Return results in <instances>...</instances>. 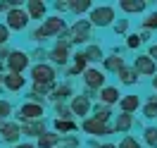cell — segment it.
<instances>
[{
    "label": "cell",
    "instance_id": "42",
    "mask_svg": "<svg viewBox=\"0 0 157 148\" xmlns=\"http://www.w3.org/2000/svg\"><path fill=\"white\" fill-rule=\"evenodd\" d=\"M10 53H12L10 46H0V62H2V65H5V60L10 58Z\"/></svg>",
    "mask_w": 157,
    "mask_h": 148
},
{
    "label": "cell",
    "instance_id": "7",
    "mask_svg": "<svg viewBox=\"0 0 157 148\" xmlns=\"http://www.w3.org/2000/svg\"><path fill=\"white\" fill-rule=\"evenodd\" d=\"M2 24L10 29V34H14V31H17V34H21V31L29 29L31 19H29V14L24 12V7H14V10H10L7 14H5Z\"/></svg>",
    "mask_w": 157,
    "mask_h": 148
},
{
    "label": "cell",
    "instance_id": "44",
    "mask_svg": "<svg viewBox=\"0 0 157 148\" xmlns=\"http://www.w3.org/2000/svg\"><path fill=\"white\" fill-rule=\"evenodd\" d=\"M12 148H36V143L33 141H19V143H14Z\"/></svg>",
    "mask_w": 157,
    "mask_h": 148
},
{
    "label": "cell",
    "instance_id": "3",
    "mask_svg": "<svg viewBox=\"0 0 157 148\" xmlns=\"http://www.w3.org/2000/svg\"><path fill=\"white\" fill-rule=\"evenodd\" d=\"M67 38L71 46H88L93 38V26L88 24V19H76L67 26Z\"/></svg>",
    "mask_w": 157,
    "mask_h": 148
},
{
    "label": "cell",
    "instance_id": "1",
    "mask_svg": "<svg viewBox=\"0 0 157 148\" xmlns=\"http://www.w3.org/2000/svg\"><path fill=\"white\" fill-rule=\"evenodd\" d=\"M69 60H71V43H69L67 34H64V36L57 38L52 43V48L48 50V62L57 69V67H67Z\"/></svg>",
    "mask_w": 157,
    "mask_h": 148
},
{
    "label": "cell",
    "instance_id": "14",
    "mask_svg": "<svg viewBox=\"0 0 157 148\" xmlns=\"http://www.w3.org/2000/svg\"><path fill=\"white\" fill-rule=\"evenodd\" d=\"M74 98V86H71V81H62V84H55V89L50 91L48 100L55 105V103H69V100Z\"/></svg>",
    "mask_w": 157,
    "mask_h": 148
},
{
    "label": "cell",
    "instance_id": "19",
    "mask_svg": "<svg viewBox=\"0 0 157 148\" xmlns=\"http://www.w3.org/2000/svg\"><path fill=\"white\" fill-rule=\"evenodd\" d=\"M81 53H83V58L88 62V67H95V62H102V60H105V53H102V48H100L98 43H88Z\"/></svg>",
    "mask_w": 157,
    "mask_h": 148
},
{
    "label": "cell",
    "instance_id": "37",
    "mask_svg": "<svg viewBox=\"0 0 157 148\" xmlns=\"http://www.w3.org/2000/svg\"><path fill=\"white\" fill-rule=\"evenodd\" d=\"M143 29L150 31V29H157V12H150L145 19H143Z\"/></svg>",
    "mask_w": 157,
    "mask_h": 148
},
{
    "label": "cell",
    "instance_id": "18",
    "mask_svg": "<svg viewBox=\"0 0 157 148\" xmlns=\"http://www.w3.org/2000/svg\"><path fill=\"white\" fill-rule=\"evenodd\" d=\"M119 98H121V91L117 89V86H102V89L98 91V103L100 105H107V108H112V105H117Z\"/></svg>",
    "mask_w": 157,
    "mask_h": 148
},
{
    "label": "cell",
    "instance_id": "26",
    "mask_svg": "<svg viewBox=\"0 0 157 148\" xmlns=\"http://www.w3.org/2000/svg\"><path fill=\"white\" fill-rule=\"evenodd\" d=\"M90 10H93V2L90 0H69V12L78 14V19H81L83 12H90Z\"/></svg>",
    "mask_w": 157,
    "mask_h": 148
},
{
    "label": "cell",
    "instance_id": "29",
    "mask_svg": "<svg viewBox=\"0 0 157 148\" xmlns=\"http://www.w3.org/2000/svg\"><path fill=\"white\" fill-rule=\"evenodd\" d=\"M81 146V138L76 134H67V136H59L57 148H78Z\"/></svg>",
    "mask_w": 157,
    "mask_h": 148
},
{
    "label": "cell",
    "instance_id": "39",
    "mask_svg": "<svg viewBox=\"0 0 157 148\" xmlns=\"http://www.w3.org/2000/svg\"><path fill=\"white\" fill-rule=\"evenodd\" d=\"M10 38H12V34H10V29L0 22V46H7L10 43Z\"/></svg>",
    "mask_w": 157,
    "mask_h": 148
},
{
    "label": "cell",
    "instance_id": "28",
    "mask_svg": "<svg viewBox=\"0 0 157 148\" xmlns=\"http://www.w3.org/2000/svg\"><path fill=\"white\" fill-rule=\"evenodd\" d=\"M117 77H119V81H121L124 86H133V84L138 81V74L133 72V67H121L117 72Z\"/></svg>",
    "mask_w": 157,
    "mask_h": 148
},
{
    "label": "cell",
    "instance_id": "45",
    "mask_svg": "<svg viewBox=\"0 0 157 148\" xmlns=\"http://www.w3.org/2000/svg\"><path fill=\"white\" fill-rule=\"evenodd\" d=\"M100 148H117V143H100Z\"/></svg>",
    "mask_w": 157,
    "mask_h": 148
},
{
    "label": "cell",
    "instance_id": "12",
    "mask_svg": "<svg viewBox=\"0 0 157 148\" xmlns=\"http://www.w3.org/2000/svg\"><path fill=\"white\" fill-rule=\"evenodd\" d=\"M69 110H71V115L78 119H86L90 117V110H93V105H90V100L83 96V93H74V98L67 103Z\"/></svg>",
    "mask_w": 157,
    "mask_h": 148
},
{
    "label": "cell",
    "instance_id": "38",
    "mask_svg": "<svg viewBox=\"0 0 157 148\" xmlns=\"http://www.w3.org/2000/svg\"><path fill=\"white\" fill-rule=\"evenodd\" d=\"M52 10L62 17L64 12H69V0H55V2H52Z\"/></svg>",
    "mask_w": 157,
    "mask_h": 148
},
{
    "label": "cell",
    "instance_id": "40",
    "mask_svg": "<svg viewBox=\"0 0 157 148\" xmlns=\"http://www.w3.org/2000/svg\"><path fill=\"white\" fill-rule=\"evenodd\" d=\"M140 43H143V41H140L138 34H128L126 36V48H140Z\"/></svg>",
    "mask_w": 157,
    "mask_h": 148
},
{
    "label": "cell",
    "instance_id": "48",
    "mask_svg": "<svg viewBox=\"0 0 157 148\" xmlns=\"http://www.w3.org/2000/svg\"><path fill=\"white\" fill-rule=\"evenodd\" d=\"M2 79H5V74H0V89H2Z\"/></svg>",
    "mask_w": 157,
    "mask_h": 148
},
{
    "label": "cell",
    "instance_id": "43",
    "mask_svg": "<svg viewBox=\"0 0 157 148\" xmlns=\"http://www.w3.org/2000/svg\"><path fill=\"white\" fill-rule=\"evenodd\" d=\"M147 58L152 60V62H157V43H152V46H150V50H147Z\"/></svg>",
    "mask_w": 157,
    "mask_h": 148
},
{
    "label": "cell",
    "instance_id": "17",
    "mask_svg": "<svg viewBox=\"0 0 157 148\" xmlns=\"http://www.w3.org/2000/svg\"><path fill=\"white\" fill-rule=\"evenodd\" d=\"M133 72H136V74H143V77H155L157 65L147 58V55H138V58L133 60Z\"/></svg>",
    "mask_w": 157,
    "mask_h": 148
},
{
    "label": "cell",
    "instance_id": "5",
    "mask_svg": "<svg viewBox=\"0 0 157 148\" xmlns=\"http://www.w3.org/2000/svg\"><path fill=\"white\" fill-rule=\"evenodd\" d=\"M29 67H31L29 50L12 48L10 58L5 60V72H10V74H24V72H29Z\"/></svg>",
    "mask_w": 157,
    "mask_h": 148
},
{
    "label": "cell",
    "instance_id": "35",
    "mask_svg": "<svg viewBox=\"0 0 157 148\" xmlns=\"http://www.w3.org/2000/svg\"><path fill=\"white\" fill-rule=\"evenodd\" d=\"M143 138H145V143L150 148H157V127H147L145 134H143Z\"/></svg>",
    "mask_w": 157,
    "mask_h": 148
},
{
    "label": "cell",
    "instance_id": "15",
    "mask_svg": "<svg viewBox=\"0 0 157 148\" xmlns=\"http://www.w3.org/2000/svg\"><path fill=\"white\" fill-rule=\"evenodd\" d=\"M48 119H38V122H24V124H19V131L21 136L26 138H38L43 131H48Z\"/></svg>",
    "mask_w": 157,
    "mask_h": 148
},
{
    "label": "cell",
    "instance_id": "47",
    "mask_svg": "<svg viewBox=\"0 0 157 148\" xmlns=\"http://www.w3.org/2000/svg\"><path fill=\"white\" fill-rule=\"evenodd\" d=\"M0 74H5V65L2 62H0Z\"/></svg>",
    "mask_w": 157,
    "mask_h": 148
},
{
    "label": "cell",
    "instance_id": "25",
    "mask_svg": "<svg viewBox=\"0 0 157 148\" xmlns=\"http://www.w3.org/2000/svg\"><path fill=\"white\" fill-rule=\"evenodd\" d=\"M133 127V115H117V119H114V124H112V129H114V134H126L128 129Z\"/></svg>",
    "mask_w": 157,
    "mask_h": 148
},
{
    "label": "cell",
    "instance_id": "27",
    "mask_svg": "<svg viewBox=\"0 0 157 148\" xmlns=\"http://www.w3.org/2000/svg\"><path fill=\"white\" fill-rule=\"evenodd\" d=\"M90 117L98 119V122H102V124H109V117H112V108H107V105H95V108L90 110Z\"/></svg>",
    "mask_w": 157,
    "mask_h": 148
},
{
    "label": "cell",
    "instance_id": "49",
    "mask_svg": "<svg viewBox=\"0 0 157 148\" xmlns=\"http://www.w3.org/2000/svg\"><path fill=\"white\" fill-rule=\"evenodd\" d=\"M2 93H5V89H0V98H2Z\"/></svg>",
    "mask_w": 157,
    "mask_h": 148
},
{
    "label": "cell",
    "instance_id": "46",
    "mask_svg": "<svg viewBox=\"0 0 157 148\" xmlns=\"http://www.w3.org/2000/svg\"><path fill=\"white\" fill-rule=\"evenodd\" d=\"M152 89L157 91V74H155V77H152Z\"/></svg>",
    "mask_w": 157,
    "mask_h": 148
},
{
    "label": "cell",
    "instance_id": "30",
    "mask_svg": "<svg viewBox=\"0 0 157 148\" xmlns=\"http://www.w3.org/2000/svg\"><path fill=\"white\" fill-rule=\"evenodd\" d=\"M52 110H55V119H74V115H71L67 103H55Z\"/></svg>",
    "mask_w": 157,
    "mask_h": 148
},
{
    "label": "cell",
    "instance_id": "16",
    "mask_svg": "<svg viewBox=\"0 0 157 148\" xmlns=\"http://www.w3.org/2000/svg\"><path fill=\"white\" fill-rule=\"evenodd\" d=\"M2 89L10 91V93H21V91L26 89V77L24 74H10V72H5Z\"/></svg>",
    "mask_w": 157,
    "mask_h": 148
},
{
    "label": "cell",
    "instance_id": "32",
    "mask_svg": "<svg viewBox=\"0 0 157 148\" xmlns=\"http://www.w3.org/2000/svg\"><path fill=\"white\" fill-rule=\"evenodd\" d=\"M29 41H31V43H36V46H38V43H45V41H48L45 31L40 29V24H36V26H33V29L29 31Z\"/></svg>",
    "mask_w": 157,
    "mask_h": 148
},
{
    "label": "cell",
    "instance_id": "34",
    "mask_svg": "<svg viewBox=\"0 0 157 148\" xmlns=\"http://www.w3.org/2000/svg\"><path fill=\"white\" fill-rule=\"evenodd\" d=\"M12 112H14V105H12V100L7 98H0V119H10Z\"/></svg>",
    "mask_w": 157,
    "mask_h": 148
},
{
    "label": "cell",
    "instance_id": "36",
    "mask_svg": "<svg viewBox=\"0 0 157 148\" xmlns=\"http://www.w3.org/2000/svg\"><path fill=\"white\" fill-rule=\"evenodd\" d=\"M117 148H143L140 146V141L138 138H133V136H124L121 141H119V146Z\"/></svg>",
    "mask_w": 157,
    "mask_h": 148
},
{
    "label": "cell",
    "instance_id": "11",
    "mask_svg": "<svg viewBox=\"0 0 157 148\" xmlns=\"http://www.w3.org/2000/svg\"><path fill=\"white\" fill-rule=\"evenodd\" d=\"M81 129H83V134H88V136H93V138H98V136H109V134H114L112 124H102V122H98V119H93V117L81 119Z\"/></svg>",
    "mask_w": 157,
    "mask_h": 148
},
{
    "label": "cell",
    "instance_id": "8",
    "mask_svg": "<svg viewBox=\"0 0 157 148\" xmlns=\"http://www.w3.org/2000/svg\"><path fill=\"white\" fill-rule=\"evenodd\" d=\"M40 29L45 31L48 38H62L67 34V22H64V17H59V14H48L45 19L40 22Z\"/></svg>",
    "mask_w": 157,
    "mask_h": 148
},
{
    "label": "cell",
    "instance_id": "31",
    "mask_svg": "<svg viewBox=\"0 0 157 148\" xmlns=\"http://www.w3.org/2000/svg\"><path fill=\"white\" fill-rule=\"evenodd\" d=\"M29 60H31V65L48 62V50H45V48H33V50L29 53Z\"/></svg>",
    "mask_w": 157,
    "mask_h": 148
},
{
    "label": "cell",
    "instance_id": "10",
    "mask_svg": "<svg viewBox=\"0 0 157 148\" xmlns=\"http://www.w3.org/2000/svg\"><path fill=\"white\" fill-rule=\"evenodd\" d=\"M21 138V131H19V122H14V119H0V141L2 143H19Z\"/></svg>",
    "mask_w": 157,
    "mask_h": 148
},
{
    "label": "cell",
    "instance_id": "2",
    "mask_svg": "<svg viewBox=\"0 0 157 148\" xmlns=\"http://www.w3.org/2000/svg\"><path fill=\"white\" fill-rule=\"evenodd\" d=\"M29 79L31 84H40V86H55L57 84V69L50 62H40V65H31L29 67Z\"/></svg>",
    "mask_w": 157,
    "mask_h": 148
},
{
    "label": "cell",
    "instance_id": "9",
    "mask_svg": "<svg viewBox=\"0 0 157 148\" xmlns=\"http://www.w3.org/2000/svg\"><path fill=\"white\" fill-rule=\"evenodd\" d=\"M81 79H83V86H86V89L95 91V93H98L102 86H107V74H105L100 67H88L83 74H81Z\"/></svg>",
    "mask_w": 157,
    "mask_h": 148
},
{
    "label": "cell",
    "instance_id": "41",
    "mask_svg": "<svg viewBox=\"0 0 157 148\" xmlns=\"http://www.w3.org/2000/svg\"><path fill=\"white\" fill-rule=\"evenodd\" d=\"M114 31H117V34H126L128 31V19H119L117 24H114Z\"/></svg>",
    "mask_w": 157,
    "mask_h": 148
},
{
    "label": "cell",
    "instance_id": "23",
    "mask_svg": "<svg viewBox=\"0 0 157 148\" xmlns=\"http://www.w3.org/2000/svg\"><path fill=\"white\" fill-rule=\"evenodd\" d=\"M138 108H140V98L138 96H121L119 98V110L124 115H133Z\"/></svg>",
    "mask_w": 157,
    "mask_h": 148
},
{
    "label": "cell",
    "instance_id": "13",
    "mask_svg": "<svg viewBox=\"0 0 157 148\" xmlns=\"http://www.w3.org/2000/svg\"><path fill=\"white\" fill-rule=\"evenodd\" d=\"M24 12L29 14L31 22L40 24V22L48 17V2H45V0H26V2H24Z\"/></svg>",
    "mask_w": 157,
    "mask_h": 148
},
{
    "label": "cell",
    "instance_id": "33",
    "mask_svg": "<svg viewBox=\"0 0 157 148\" xmlns=\"http://www.w3.org/2000/svg\"><path fill=\"white\" fill-rule=\"evenodd\" d=\"M143 115H145L147 119H157V96H152V98L143 105Z\"/></svg>",
    "mask_w": 157,
    "mask_h": 148
},
{
    "label": "cell",
    "instance_id": "20",
    "mask_svg": "<svg viewBox=\"0 0 157 148\" xmlns=\"http://www.w3.org/2000/svg\"><path fill=\"white\" fill-rule=\"evenodd\" d=\"M50 124H52V131H55V134H59V136H67V134H74V131L78 129L76 119H52Z\"/></svg>",
    "mask_w": 157,
    "mask_h": 148
},
{
    "label": "cell",
    "instance_id": "24",
    "mask_svg": "<svg viewBox=\"0 0 157 148\" xmlns=\"http://www.w3.org/2000/svg\"><path fill=\"white\" fill-rule=\"evenodd\" d=\"M119 10L126 14H138L145 10V0H119Z\"/></svg>",
    "mask_w": 157,
    "mask_h": 148
},
{
    "label": "cell",
    "instance_id": "21",
    "mask_svg": "<svg viewBox=\"0 0 157 148\" xmlns=\"http://www.w3.org/2000/svg\"><path fill=\"white\" fill-rule=\"evenodd\" d=\"M57 141H59V134H55L52 129H48V131H43L33 143H36V148H57Z\"/></svg>",
    "mask_w": 157,
    "mask_h": 148
},
{
    "label": "cell",
    "instance_id": "4",
    "mask_svg": "<svg viewBox=\"0 0 157 148\" xmlns=\"http://www.w3.org/2000/svg\"><path fill=\"white\" fill-rule=\"evenodd\" d=\"M117 19L114 14V7L112 5H93V10L88 12V24L90 26H98V29H105V26H112Z\"/></svg>",
    "mask_w": 157,
    "mask_h": 148
},
{
    "label": "cell",
    "instance_id": "22",
    "mask_svg": "<svg viewBox=\"0 0 157 148\" xmlns=\"http://www.w3.org/2000/svg\"><path fill=\"white\" fill-rule=\"evenodd\" d=\"M102 67H105V69H102L105 74H107V72L117 74L121 67H126V62H124V58H119V55H114V53H112V55H105V60H102Z\"/></svg>",
    "mask_w": 157,
    "mask_h": 148
},
{
    "label": "cell",
    "instance_id": "6",
    "mask_svg": "<svg viewBox=\"0 0 157 148\" xmlns=\"http://www.w3.org/2000/svg\"><path fill=\"white\" fill-rule=\"evenodd\" d=\"M17 115H14V122H19V124H24V122H38V119H45V105H38V103H21L19 108L14 110Z\"/></svg>",
    "mask_w": 157,
    "mask_h": 148
}]
</instances>
